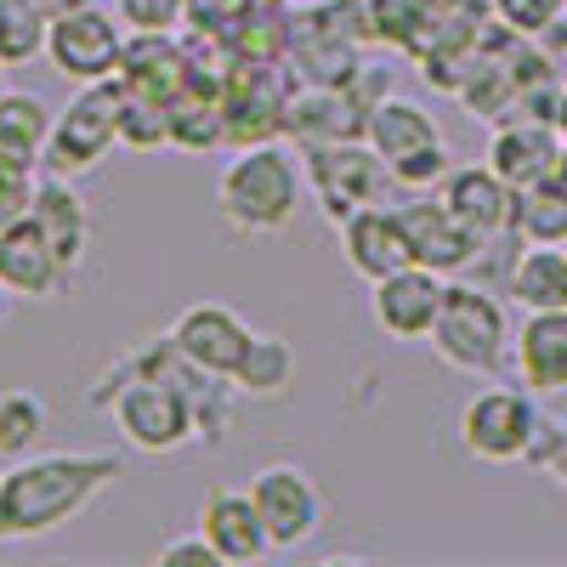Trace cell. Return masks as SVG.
<instances>
[{"label": "cell", "instance_id": "cell-35", "mask_svg": "<svg viewBox=\"0 0 567 567\" xmlns=\"http://www.w3.org/2000/svg\"><path fill=\"white\" fill-rule=\"evenodd\" d=\"M23 7L40 18V23H58L63 12H74V7H85V0H23Z\"/></svg>", "mask_w": 567, "mask_h": 567}, {"label": "cell", "instance_id": "cell-15", "mask_svg": "<svg viewBox=\"0 0 567 567\" xmlns=\"http://www.w3.org/2000/svg\"><path fill=\"white\" fill-rule=\"evenodd\" d=\"M511 369H516V386H528L534 398L567 392V307L528 312L511 329Z\"/></svg>", "mask_w": 567, "mask_h": 567}, {"label": "cell", "instance_id": "cell-1", "mask_svg": "<svg viewBox=\"0 0 567 567\" xmlns=\"http://www.w3.org/2000/svg\"><path fill=\"white\" fill-rule=\"evenodd\" d=\"M227 392H233V381H216V374L194 369L159 336L154 347L120 358L114 374L97 381L91 403L114 420V432L125 437V449H136V454H176L187 443H221Z\"/></svg>", "mask_w": 567, "mask_h": 567}, {"label": "cell", "instance_id": "cell-42", "mask_svg": "<svg viewBox=\"0 0 567 567\" xmlns=\"http://www.w3.org/2000/svg\"><path fill=\"white\" fill-rule=\"evenodd\" d=\"M561 250H567V245H561Z\"/></svg>", "mask_w": 567, "mask_h": 567}, {"label": "cell", "instance_id": "cell-6", "mask_svg": "<svg viewBox=\"0 0 567 567\" xmlns=\"http://www.w3.org/2000/svg\"><path fill=\"white\" fill-rule=\"evenodd\" d=\"M539 432V398L528 386H483L460 409V449L488 465L528 460V443Z\"/></svg>", "mask_w": 567, "mask_h": 567}, {"label": "cell", "instance_id": "cell-12", "mask_svg": "<svg viewBox=\"0 0 567 567\" xmlns=\"http://www.w3.org/2000/svg\"><path fill=\"white\" fill-rule=\"evenodd\" d=\"M250 336H256V329L233 312V307H221V301H194V307L171 323L165 341H171L187 363H194V369L216 374V381H233V369L245 363Z\"/></svg>", "mask_w": 567, "mask_h": 567}, {"label": "cell", "instance_id": "cell-5", "mask_svg": "<svg viewBox=\"0 0 567 567\" xmlns=\"http://www.w3.org/2000/svg\"><path fill=\"white\" fill-rule=\"evenodd\" d=\"M120 97H125L120 74L114 80L74 85V97L52 114V136H45L40 165L52 171V176H69V182L97 171L120 148Z\"/></svg>", "mask_w": 567, "mask_h": 567}, {"label": "cell", "instance_id": "cell-9", "mask_svg": "<svg viewBox=\"0 0 567 567\" xmlns=\"http://www.w3.org/2000/svg\"><path fill=\"white\" fill-rule=\"evenodd\" d=\"M250 499L267 523L272 550H296L323 528V494L301 465H261L250 477Z\"/></svg>", "mask_w": 567, "mask_h": 567}, {"label": "cell", "instance_id": "cell-34", "mask_svg": "<svg viewBox=\"0 0 567 567\" xmlns=\"http://www.w3.org/2000/svg\"><path fill=\"white\" fill-rule=\"evenodd\" d=\"M539 45L550 52V63H561V69H567V7H561V18L545 29V40H539Z\"/></svg>", "mask_w": 567, "mask_h": 567}, {"label": "cell", "instance_id": "cell-16", "mask_svg": "<svg viewBox=\"0 0 567 567\" xmlns=\"http://www.w3.org/2000/svg\"><path fill=\"white\" fill-rule=\"evenodd\" d=\"M199 534L216 545L221 567H256L272 556L267 523L250 499V488H210L199 499Z\"/></svg>", "mask_w": 567, "mask_h": 567}, {"label": "cell", "instance_id": "cell-14", "mask_svg": "<svg viewBox=\"0 0 567 567\" xmlns=\"http://www.w3.org/2000/svg\"><path fill=\"white\" fill-rule=\"evenodd\" d=\"M561 148H567L561 125H550V120H528V114H511V120L494 125L483 165H488L494 176H505L511 187H534V182L556 176Z\"/></svg>", "mask_w": 567, "mask_h": 567}, {"label": "cell", "instance_id": "cell-10", "mask_svg": "<svg viewBox=\"0 0 567 567\" xmlns=\"http://www.w3.org/2000/svg\"><path fill=\"white\" fill-rule=\"evenodd\" d=\"M284 114H290V91H284V80L272 74V63L245 58L233 74H221V136L233 142V148L278 136Z\"/></svg>", "mask_w": 567, "mask_h": 567}, {"label": "cell", "instance_id": "cell-28", "mask_svg": "<svg viewBox=\"0 0 567 567\" xmlns=\"http://www.w3.org/2000/svg\"><path fill=\"white\" fill-rule=\"evenodd\" d=\"M45 58V23L23 7V0H0V63L23 69Z\"/></svg>", "mask_w": 567, "mask_h": 567}, {"label": "cell", "instance_id": "cell-2", "mask_svg": "<svg viewBox=\"0 0 567 567\" xmlns=\"http://www.w3.org/2000/svg\"><path fill=\"white\" fill-rule=\"evenodd\" d=\"M125 471L120 449H63V454H23L0 471V545H23L69 528L85 516Z\"/></svg>", "mask_w": 567, "mask_h": 567}, {"label": "cell", "instance_id": "cell-39", "mask_svg": "<svg viewBox=\"0 0 567 567\" xmlns=\"http://www.w3.org/2000/svg\"><path fill=\"white\" fill-rule=\"evenodd\" d=\"M7 91H12V85H7V63H0V97H7Z\"/></svg>", "mask_w": 567, "mask_h": 567}, {"label": "cell", "instance_id": "cell-36", "mask_svg": "<svg viewBox=\"0 0 567 567\" xmlns=\"http://www.w3.org/2000/svg\"><path fill=\"white\" fill-rule=\"evenodd\" d=\"M550 477H556L561 494H567V443H561V454H556V465H550Z\"/></svg>", "mask_w": 567, "mask_h": 567}, {"label": "cell", "instance_id": "cell-33", "mask_svg": "<svg viewBox=\"0 0 567 567\" xmlns=\"http://www.w3.org/2000/svg\"><path fill=\"white\" fill-rule=\"evenodd\" d=\"M159 567H221V556H216V545L194 528V534H182V539H171V545L159 550Z\"/></svg>", "mask_w": 567, "mask_h": 567}, {"label": "cell", "instance_id": "cell-31", "mask_svg": "<svg viewBox=\"0 0 567 567\" xmlns=\"http://www.w3.org/2000/svg\"><path fill=\"white\" fill-rule=\"evenodd\" d=\"M449 171H454L449 142H432V148H420V154H409V159L386 165V176H392L398 187H409V194H432V187H437Z\"/></svg>", "mask_w": 567, "mask_h": 567}, {"label": "cell", "instance_id": "cell-38", "mask_svg": "<svg viewBox=\"0 0 567 567\" xmlns=\"http://www.w3.org/2000/svg\"><path fill=\"white\" fill-rule=\"evenodd\" d=\"M556 125H561V131H567V85H561V120H556Z\"/></svg>", "mask_w": 567, "mask_h": 567}, {"label": "cell", "instance_id": "cell-19", "mask_svg": "<svg viewBox=\"0 0 567 567\" xmlns=\"http://www.w3.org/2000/svg\"><path fill=\"white\" fill-rule=\"evenodd\" d=\"M437 199L477 233V239H499L511 227V210H516V187L505 176H494L488 165H454L437 182Z\"/></svg>", "mask_w": 567, "mask_h": 567}, {"label": "cell", "instance_id": "cell-29", "mask_svg": "<svg viewBox=\"0 0 567 567\" xmlns=\"http://www.w3.org/2000/svg\"><path fill=\"white\" fill-rule=\"evenodd\" d=\"M494 7V23L516 40H545V29L561 18L567 0H488Z\"/></svg>", "mask_w": 567, "mask_h": 567}, {"label": "cell", "instance_id": "cell-25", "mask_svg": "<svg viewBox=\"0 0 567 567\" xmlns=\"http://www.w3.org/2000/svg\"><path fill=\"white\" fill-rule=\"evenodd\" d=\"M296 386V347L284 341V336H250L245 347V363L233 369V392H245V398H284Z\"/></svg>", "mask_w": 567, "mask_h": 567}, {"label": "cell", "instance_id": "cell-3", "mask_svg": "<svg viewBox=\"0 0 567 567\" xmlns=\"http://www.w3.org/2000/svg\"><path fill=\"white\" fill-rule=\"evenodd\" d=\"M307 205V165L284 142H245L216 176V216L245 239H278Z\"/></svg>", "mask_w": 567, "mask_h": 567}, {"label": "cell", "instance_id": "cell-8", "mask_svg": "<svg viewBox=\"0 0 567 567\" xmlns=\"http://www.w3.org/2000/svg\"><path fill=\"white\" fill-rule=\"evenodd\" d=\"M386 182H392V176H386L381 154H374L363 136L318 142V148H307V194H312V205H318L329 221H347L352 210L374 205Z\"/></svg>", "mask_w": 567, "mask_h": 567}, {"label": "cell", "instance_id": "cell-23", "mask_svg": "<svg viewBox=\"0 0 567 567\" xmlns=\"http://www.w3.org/2000/svg\"><path fill=\"white\" fill-rule=\"evenodd\" d=\"M505 296L523 312L567 307V250L561 245H528L523 256H516L511 278H505Z\"/></svg>", "mask_w": 567, "mask_h": 567}, {"label": "cell", "instance_id": "cell-37", "mask_svg": "<svg viewBox=\"0 0 567 567\" xmlns=\"http://www.w3.org/2000/svg\"><path fill=\"white\" fill-rule=\"evenodd\" d=\"M12 301H18V296L7 290V284H0V329H7V318H12Z\"/></svg>", "mask_w": 567, "mask_h": 567}, {"label": "cell", "instance_id": "cell-7", "mask_svg": "<svg viewBox=\"0 0 567 567\" xmlns=\"http://www.w3.org/2000/svg\"><path fill=\"white\" fill-rule=\"evenodd\" d=\"M120 58H125V23H120V12H103L97 0L63 12L58 23H45V63L69 85L114 80Z\"/></svg>", "mask_w": 567, "mask_h": 567}, {"label": "cell", "instance_id": "cell-22", "mask_svg": "<svg viewBox=\"0 0 567 567\" xmlns=\"http://www.w3.org/2000/svg\"><path fill=\"white\" fill-rule=\"evenodd\" d=\"M194 52L176 45L171 34H125V58H120V85L125 91H148V97L171 103V91L187 80Z\"/></svg>", "mask_w": 567, "mask_h": 567}, {"label": "cell", "instance_id": "cell-17", "mask_svg": "<svg viewBox=\"0 0 567 567\" xmlns=\"http://www.w3.org/2000/svg\"><path fill=\"white\" fill-rule=\"evenodd\" d=\"M336 233H341V261L363 278V284H374V278H386V272H398V267H409L414 261V250H409V233H403V216L392 210V205H363V210H352L347 221H336Z\"/></svg>", "mask_w": 567, "mask_h": 567}, {"label": "cell", "instance_id": "cell-30", "mask_svg": "<svg viewBox=\"0 0 567 567\" xmlns=\"http://www.w3.org/2000/svg\"><path fill=\"white\" fill-rule=\"evenodd\" d=\"M125 34H176L187 23V0H114Z\"/></svg>", "mask_w": 567, "mask_h": 567}, {"label": "cell", "instance_id": "cell-40", "mask_svg": "<svg viewBox=\"0 0 567 567\" xmlns=\"http://www.w3.org/2000/svg\"><path fill=\"white\" fill-rule=\"evenodd\" d=\"M556 176H561V182H567V148H561V165H556Z\"/></svg>", "mask_w": 567, "mask_h": 567}, {"label": "cell", "instance_id": "cell-24", "mask_svg": "<svg viewBox=\"0 0 567 567\" xmlns=\"http://www.w3.org/2000/svg\"><path fill=\"white\" fill-rule=\"evenodd\" d=\"M511 227L523 245H567V182L545 176L534 187H516Z\"/></svg>", "mask_w": 567, "mask_h": 567}, {"label": "cell", "instance_id": "cell-18", "mask_svg": "<svg viewBox=\"0 0 567 567\" xmlns=\"http://www.w3.org/2000/svg\"><path fill=\"white\" fill-rule=\"evenodd\" d=\"M69 267H63V256L52 250V239L23 216L18 227H7L0 233V284L18 296V301H58L63 290H69Z\"/></svg>", "mask_w": 567, "mask_h": 567}, {"label": "cell", "instance_id": "cell-20", "mask_svg": "<svg viewBox=\"0 0 567 567\" xmlns=\"http://www.w3.org/2000/svg\"><path fill=\"white\" fill-rule=\"evenodd\" d=\"M29 221L45 233V239H52V250L63 256V267L80 272V261H85V250H91V210H85V199L74 194L69 176H52V171H45V176L34 182Z\"/></svg>", "mask_w": 567, "mask_h": 567}, {"label": "cell", "instance_id": "cell-4", "mask_svg": "<svg viewBox=\"0 0 567 567\" xmlns=\"http://www.w3.org/2000/svg\"><path fill=\"white\" fill-rule=\"evenodd\" d=\"M425 347L437 352V363H449L454 374H471V381H499L511 363V318L505 301L483 284L449 278L443 284V307Z\"/></svg>", "mask_w": 567, "mask_h": 567}, {"label": "cell", "instance_id": "cell-13", "mask_svg": "<svg viewBox=\"0 0 567 567\" xmlns=\"http://www.w3.org/2000/svg\"><path fill=\"white\" fill-rule=\"evenodd\" d=\"M398 216H403V233H409V250H414V261L420 267H432V272H443V278H460V272H471L483 261V250H488V239H477L443 199H409V205H398Z\"/></svg>", "mask_w": 567, "mask_h": 567}, {"label": "cell", "instance_id": "cell-27", "mask_svg": "<svg viewBox=\"0 0 567 567\" xmlns=\"http://www.w3.org/2000/svg\"><path fill=\"white\" fill-rule=\"evenodd\" d=\"M120 142L131 154H159L171 148V109L148 91H125L120 97Z\"/></svg>", "mask_w": 567, "mask_h": 567}, {"label": "cell", "instance_id": "cell-11", "mask_svg": "<svg viewBox=\"0 0 567 567\" xmlns=\"http://www.w3.org/2000/svg\"><path fill=\"white\" fill-rule=\"evenodd\" d=\"M443 272L432 267H398L386 278H374L369 284V318L374 329H381L386 341H425L432 336V323H437V307H443Z\"/></svg>", "mask_w": 567, "mask_h": 567}, {"label": "cell", "instance_id": "cell-32", "mask_svg": "<svg viewBox=\"0 0 567 567\" xmlns=\"http://www.w3.org/2000/svg\"><path fill=\"white\" fill-rule=\"evenodd\" d=\"M34 205V171H0V233L18 227Z\"/></svg>", "mask_w": 567, "mask_h": 567}, {"label": "cell", "instance_id": "cell-21", "mask_svg": "<svg viewBox=\"0 0 567 567\" xmlns=\"http://www.w3.org/2000/svg\"><path fill=\"white\" fill-rule=\"evenodd\" d=\"M363 142H369L374 154H381V165H398V159H409V154H420V148H432V142H449V136H443L437 114H425V103L392 97V91H386V97L369 103Z\"/></svg>", "mask_w": 567, "mask_h": 567}, {"label": "cell", "instance_id": "cell-26", "mask_svg": "<svg viewBox=\"0 0 567 567\" xmlns=\"http://www.w3.org/2000/svg\"><path fill=\"white\" fill-rule=\"evenodd\" d=\"M45 420H52V409H45L40 392H23V386L0 392V460L34 454V443H40V432H45Z\"/></svg>", "mask_w": 567, "mask_h": 567}, {"label": "cell", "instance_id": "cell-41", "mask_svg": "<svg viewBox=\"0 0 567 567\" xmlns=\"http://www.w3.org/2000/svg\"><path fill=\"white\" fill-rule=\"evenodd\" d=\"M561 443H567V420H561Z\"/></svg>", "mask_w": 567, "mask_h": 567}]
</instances>
